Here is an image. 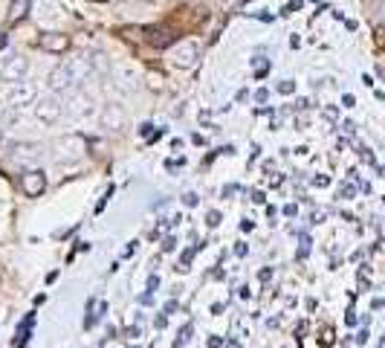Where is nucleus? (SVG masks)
<instances>
[{"label":"nucleus","mask_w":385,"mask_h":348,"mask_svg":"<svg viewBox=\"0 0 385 348\" xmlns=\"http://www.w3.org/2000/svg\"><path fill=\"white\" fill-rule=\"evenodd\" d=\"M61 67L67 73V85H70V88L85 85V81L93 76V64L87 61V55H73V59H67Z\"/></svg>","instance_id":"1"},{"label":"nucleus","mask_w":385,"mask_h":348,"mask_svg":"<svg viewBox=\"0 0 385 348\" xmlns=\"http://www.w3.org/2000/svg\"><path fill=\"white\" fill-rule=\"evenodd\" d=\"M168 59L177 70H191L197 61H200V47L195 44V41H180V44H174Z\"/></svg>","instance_id":"2"},{"label":"nucleus","mask_w":385,"mask_h":348,"mask_svg":"<svg viewBox=\"0 0 385 348\" xmlns=\"http://www.w3.org/2000/svg\"><path fill=\"white\" fill-rule=\"evenodd\" d=\"M64 116V105L58 96H44V99L35 102V119L41 125H58Z\"/></svg>","instance_id":"3"},{"label":"nucleus","mask_w":385,"mask_h":348,"mask_svg":"<svg viewBox=\"0 0 385 348\" xmlns=\"http://www.w3.org/2000/svg\"><path fill=\"white\" fill-rule=\"evenodd\" d=\"M87 151V143L81 136H61L58 143H55V160L58 163H73V160H81Z\"/></svg>","instance_id":"4"},{"label":"nucleus","mask_w":385,"mask_h":348,"mask_svg":"<svg viewBox=\"0 0 385 348\" xmlns=\"http://www.w3.org/2000/svg\"><path fill=\"white\" fill-rule=\"evenodd\" d=\"M38 102V88H35V81H26V79H21V81H15L12 85V90H9V105L12 108H30V105H35Z\"/></svg>","instance_id":"5"},{"label":"nucleus","mask_w":385,"mask_h":348,"mask_svg":"<svg viewBox=\"0 0 385 348\" xmlns=\"http://www.w3.org/2000/svg\"><path fill=\"white\" fill-rule=\"evenodd\" d=\"M26 73H30V59H26V55H9L3 70H0V79L15 85V81L26 79Z\"/></svg>","instance_id":"6"},{"label":"nucleus","mask_w":385,"mask_h":348,"mask_svg":"<svg viewBox=\"0 0 385 348\" xmlns=\"http://www.w3.org/2000/svg\"><path fill=\"white\" fill-rule=\"evenodd\" d=\"M99 122H102V128H107V131H119V128H125L128 114H125V108H122V105L107 102L102 108V114H99Z\"/></svg>","instance_id":"7"},{"label":"nucleus","mask_w":385,"mask_h":348,"mask_svg":"<svg viewBox=\"0 0 385 348\" xmlns=\"http://www.w3.org/2000/svg\"><path fill=\"white\" fill-rule=\"evenodd\" d=\"M44 189H47V174L41 169H32L21 177V192L26 194V198H41Z\"/></svg>","instance_id":"8"},{"label":"nucleus","mask_w":385,"mask_h":348,"mask_svg":"<svg viewBox=\"0 0 385 348\" xmlns=\"http://www.w3.org/2000/svg\"><path fill=\"white\" fill-rule=\"evenodd\" d=\"M38 47L44 52H52V55H61L70 50V35L67 32H44L38 38Z\"/></svg>","instance_id":"9"},{"label":"nucleus","mask_w":385,"mask_h":348,"mask_svg":"<svg viewBox=\"0 0 385 348\" xmlns=\"http://www.w3.org/2000/svg\"><path fill=\"white\" fill-rule=\"evenodd\" d=\"M67 110H70L76 119H87V116H93V99L85 90H76L70 99H67Z\"/></svg>","instance_id":"10"},{"label":"nucleus","mask_w":385,"mask_h":348,"mask_svg":"<svg viewBox=\"0 0 385 348\" xmlns=\"http://www.w3.org/2000/svg\"><path fill=\"white\" fill-rule=\"evenodd\" d=\"M12 151H15L12 157H15L18 163H32V160H38V154H41L38 145H15Z\"/></svg>","instance_id":"11"},{"label":"nucleus","mask_w":385,"mask_h":348,"mask_svg":"<svg viewBox=\"0 0 385 348\" xmlns=\"http://www.w3.org/2000/svg\"><path fill=\"white\" fill-rule=\"evenodd\" d=\"M64 88H70V85H67V73H64V67L58 64V67H55L52 73H50V90L58 93V90H64Z\"/></svg>","instance_id":"12"},{"label":"nucleus","mask_w":385,"mask_h":348,"mask_svg":"<svg viewBox=\"0 0 385 348\" xmlns=\"http://www.w3.org/2000/svg\"><path fill=\"white\" fill-rule=\"evenodd\" d=\"M148 32V41L154 47H165L171 41V35H168V30H160V26H151V30H145Z\"/></svg>","instance_id":"13"},{"label":"nucleus","mask_w":385,"mask_h":348,"mask_svg":"<svg viewBox=\"0 0 385 348\" xmlns=\"http://www.w3.org/2000/svg\"><path fill=\"white\" fill-rule=\"evenodd\" d=\"M26 12H30V0H12V6H9V21H12V23L21 21Z\"/></svg>","instance_id":"14"},{"label":"nucleus","mask_w":385,"mask_h":348,"mask_svg":"<svg viewBox=\"0 0 385 348\" xmlns=\"http://www.w3.org/2000/svg\"><path fill=\"white\" fill-rule=\"evenodd\" d=\"M32 323H35V314H26V319H23V328H18V345H21V348L26 345V340H30Z\"/></svg>","instance_id":"15"},{"label":"nucleus","mask_w":385,"mask_h":348,"mask_svg":"<svg viewBox=\"0 0 385 348\" xmlns=\"http://www.w3.org/2000/svg\"><path fill=\"white\" fill-rule=\"evenodd\" d=\"M113 73H119L122 81H128V85H133V81H136V73H133V70H131L128 64H116V67H113Z\"/></svg>","instance_id":"16"},{"label":"nucleus","mask_w":385,"mask_h":348,"mask_svg":"<svg viewBox=\"0 0 385 348\" xmlns=\"http://www.w3.org/2000/svg\"><path fill=\"white\" fill-rule=\"evenodd\" d=\"M148 88H151V90H162V76L151 73V76H148Z\"/></svg>","instance_id":"17"},{"label":"nucleus","mask_w":385,"mask_h":348,"mask_svg":"<svg viewBox=\"0 0 385 348\" xmlns=\"http://www.w3.org/2000/svg\"><path fill=\"white\" fill-rule=\"evenodd\" d=\"M293 90H296V85H293V81H290V79H284V81H281V85H278V93H284V96H290Z\"/></svg>","instance_id":"18"},{"label":"nucleus","mask_w":385,"mask_h":348,"mask_svg":"<svg viewBox=\"0 0 385 348\" xmlns=\"http://www.w3.org/2000/svg\"><path fill=\"white\" fill-rule=\"evenodd\" d=\"M206 221H209V227H217L220 224V212H217V209H212V212L206 215Z\"/></svg>","instance_id":"19"},{"label":"nucleus","mask_w":385,"mask_h":348,"mask_svg":"<svg viewBox=\"0 0 385 348\" xmlns=\"http://www.w3.org/2000/svg\"><path fill=\"white\" fill-rule=\"evenodd\" d=\"M351 194H353V189H351V186H342V189H339V198H345V201H348Z\"/></svg>","instance_id":"20"},{"label":"nucleus","mask_w":385,"mask_h":348,"mask_svg":"<svg viewBox=\"0 0 385 348\" xmlns=\"http://www.w3.org/2000/svg\"><path fill=\"white\" fill-rule=\"evenodd\" d=\"M183 203H186V206H197V194H186Z\"/></svg>","instance_id":"21"},{"label":"nucleus","mask_w":385,"mask_h":348,"mask_svg":"<svg viewBox=\"0 0 385 348\" xmlns=\"http://www.w3.org/2000/svg\"><path fill=\"white\" fill-rule=\"evenodd\" d=\"M174 247H177V241H174V238H165V244H162V249H165V253H171Z\"/></svg>","instance_id":"22"},{"label":"nucleus","mask_w":385,"mask_h":348,"mask_svg":"<svg viewBox=\"0 0 385 348\" xmlns=\"http://www.w3.org/2000/svg\"><path fill=\"white\" fill-rule=\"evenodd\" d=\"M342 105H345V108H353V96L345 93V96H342Z\"/></svg>","instance_id":"23"},{"label":"nucleus","mask_w":385,"mask_h":348,"mask_svg":"<svg viewBox=\"0 0 385 348\" xmlns=\"http://www.w3.org/2000/svg\"><path fill=\"white\" fill-rule=\"evenodd\" d=\"M3 44H6V38H0V47H3Z\"/></svg>","instance_id":"24"},{"label":"nucleus","mask_w":385,"mask_h":348,"mask_svg":"<svg viewBox=\"0 0 385 348\" xmlns=\"http://www.w3.org/2000/svg\"><path fill=\"white\" fill-rule=\"evenodd\" d=\"M140 3H151V0H140Z\"/></svg>","instance_id":"25"}]
</instances>
